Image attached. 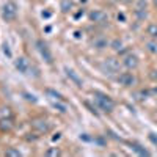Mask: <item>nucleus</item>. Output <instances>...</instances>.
I'll list each match as a JSON object with an SVG mask.
<instances>
[{
	"instance_id": "13",
	"label": "nucleus",
	"mask_w": 157,
	"mask_h": 157,
	"mask_svg": "<svg viewBox=\"0 0 157 157\" xmlns=\"http://www.w3.org/2000/svg\"><path fill=\"white\" fill-rule=\"evenodd\" d=\"M132 149H134L137 154H140V155H149V152H148L145 148H143V146H140L138 143H134V145H132Z\"/></svg>"
},
{
	"instance_id": "8",
	"label": "nucleus",
	"mask_w": 157,
	"mask_h": 157,
	"mask_svg": "<svg viewBox=\"0 0 157 157\" xmlns=\"http://www.w3.org/2000/svg\"><path fill=\"white\" fill-rule=\"evenodd\" d=\"M104 68H105L109 72H116L118 69H120V63H118V60H115V58H109L105 63H104Z\"/></svg>"
},
{
	"instance_id": "6",
	"label": "nucleus",
	"mask_w": 157,
	"mask_h": 157,
	"mask_svg": "<svg viewBox=\"0 0 157 157\" xmlns=\"http://www.w3.org/2000/svg\"><path fill=\"white\" fill-rule=\"evenodd\" d=\"M90 19L93 21V22H98V24H102V22H107V14L104 11H101V10H96V11H93V13H90Z\"/></svg>"
},
{
	"instance_id": "9",
	"label": "nucleus",
	"mask_w": 157,
	"mask_h": 157,
	"mask_svg": "<svg viewBox=\"0 0 157 157\" xmlns=\"http://www.w3.org/2000/svg\"><path fill=\"white\" fill-rule=\"evenodd\" d=\"M33 127L38 129L39 132H47L49 130V123L46 120H35L33 121Z\"/></svg>"
},
{
	"instance_id": "12",
	"label": "nucleus",
	"mask_w": 157,
	"mask_h": 157,
	"mask_svg": "<svg viewBox=\"0 0 157 157\" xmlns=\"http://www.w3.org/2000/svg\"><path fill=\"white\" fill-rule=\"evenodd\" d=\"M93 46L96 49H104V47H107V39H104V38H98L93 41Z\"/></svg>"
},
{
	"instance_id": "15",
	"label": "nucleus",
	"mask_w": 157,
	"mask_h": 157,
	"mask_svg": "<svg viewBox=\"0 0 157 157\" xmlns=\"http://www.w3.org/2000/svg\"><path fill=\"white\" fill-rule=\"evenodd\" d=\"M5 155H8V157H19L21 152H19L17 149H14V148H8L6 152H5Z\"/></svg>"
},
{
	"instance_id": "7",
	"label": "nucleus",
	"mask_w": 157,
	"mask_h": 157,
	"mask_svg": "<svg viewBox=\"0 0 157 157\" xmlns=\"http://www.w3.org/2000/svg\"><path fill=\"white\" fill-rule=\"evenodd\" d=\"M123 64L127 68V69H135L137 66H138V58L135 57V55H127L124 60H123Z\"/></svg>"
},
{
	"instance_id": "19",
	"label": "nucleus",
	"mask_w": 157,
	"mask_h": 157,
	"mask_svg": "<svg viewBox=\"0 0 157 157\" xmlns=\"http://www.w3.org/2000/svg\"><path fill=\"white\" fill-rule=\"evenodd\" d=\"M149 50L151 52H157V46L155 44H149Z\"/></svg>"
},
{
	"instance_id": "11",
	"label": "nucleus",
	"mask_w": 157,
	"mask_h": 157,
	"mask_svg": "<svg viewBox=\"0 0 157 157\" xmlns=\"http://www.w3.org/2000/svg\"><path fill=\"white\" fill-rule=\"evenodd\" d=\"M13 129V121L10 120V118H2L0 120V130H11Z\"/></svg>"
},
{
	"instance_id": "4",
	"label": "nucleus",
	"mask_w": 157,
	"mask_h": 157,
	"mask_svg": "<svg viewBox=\"0 0 157 157\" xmlns=\"http://www.w3.org/2000/svg\"><path fill=\"white\" fill-rule=\"evenodd\" d=\"M14 66H16V69H17L21 74H27V72H29V68H30V63H29V60L25 58V57H19V58L14 61Z\"/></svg>"
},
{
	"instance_id": "14",
	"label": "nucleus",
	"mask_w": 157,
	"mask_h": 157,
	"mask_svg": "<svg viewBox=\"0 0 157 157\" xmlns=\"http://www.w3.org/2000/svg\"><path fill=\"white\" fill-rule=\"evenodd\" d=\"M46 93L49 94V96H52V99H57V101H63V96L60 94V93H57V91H54V90H46Z\"/></svg>"
},
{
	"instance_id": "3",
	"label": "nucleus",
	"mask_w": 157,
	"mask_h": 157,
	"mask_svg": "<svg viewBox=\"0 0 157 157\" xmlns=\"http://www.w3.org/2000/svg\"><path fill=\"white\" fill-rule=\"evenodd\" d=\"M36 46H38V50H39V54L43 55V58L47 61V63H52L54 61V57H52V52H50V49L47 47V44L44 43V41H36Z\"/></svg>"
},
{
	"instance_id": "18",
	"label": "nucleus",
	"mask_w": 157,
	"mask_h": 157,
	"mask_svg": "<svg viewBox=\"0 0 157 157\" xmlns=\"http://www.w3.org/2000/svg\"><path fill=\"white\" fill-rule=\"evenodd\" d=\"M113 49L115 50H120L121 49V41H118V39H116V41H113Z\"/></svg>"
},
{
	"instance_id": "10",
	"label": "nucleus",
	"mask_w": 157,
	"mask_h": 157,
	"mask_svg": "<svg viewBox=\"0 0 157 157\" xmlns=\"http://www.w3.org/2000/svg\"><path fill=\"white\" fill-rule=\"evenodd\" d=\"M66 75L71 78V80H72V82H74L77 86H82V78L78 77V75H77V74H75L72 69H68V68H66Z\"/></svg>"
},
{
	"instance_id": "16",
	"label": "nucleus",
	"mask_w": 157,
	"mask_h": 157,
	"mask_svg": "<svg viewBox=\"0 0 157 157\" xmlns=\"http://www.w3.org/2000/svg\"><path fill=\"white\" fill-rule=\"evenodd\" d=\"M148 35H151L152 38H157V25H149L148 27Z\"/></svg>"
},
{
	"instance_id": "17",
	"label": "nucleus",
	"mask_w": 157,
	"mask_h": 157,
	"mask_svg": "<svg viewBox=\"0 0 157 157\" xmlns=\"http://www.w3.org/2000/svg\"><path fill=\"white\" fill-rule=\"evenodd\" d=\"M61 152H60V149H57V148H52V149H49L47 152H46V155H60Z\"/></svg>"
},
{
	"instance_id": "1",
	"label": "nucleus",
	"mask_w": 157,
	"mask_h": 157,
	"mask_svg": "<svg viewBox=\"0 0 157 157\" xmlns=\"http://www.w3.org/2000/svg\"><path fill=\"white\" fill-rule=\"evenodd\" d=\"M94 101H96L98 109H101L102 112L110 113V112L115 109V102H113V99L109 98V96H105V94H102V93H96V94H94Z\"/></svg>"
},
{
	"instance_id": "5",
	"label": "nucleus",
	"mask_w": 157,
	"mask_h": 157,
	"mask_svg": "<svg viewBox=\"0 0 157 157\" xmlns=\"http://www.w3.org/2000/svg\"><path fill=\"white\" fill-rule=\"evenodd\" d=\"M118 82H120L123 86H132L135 83V77L130 72H123L118 75Z\"/></svg>"
},
{
	"instance_id": "2",
	"label": "nucleus",
	"mask_w": 157,
	"mask_h": 157,
	"mask_svg": "<svg viewBox=\"0 0 157 157\" xmlns=\"http://www.w3.org/2000/svg\"><path fill=\"white\" fill-rule=\"evenodd\" d=\"M16 14H17V10H16V5L14 3H6L5 6H3V10H2V16H3V19L6 21V22H10V21H14L16 19Z\"/></svg>"
}]
</instances>
